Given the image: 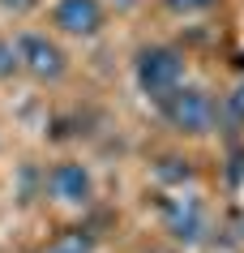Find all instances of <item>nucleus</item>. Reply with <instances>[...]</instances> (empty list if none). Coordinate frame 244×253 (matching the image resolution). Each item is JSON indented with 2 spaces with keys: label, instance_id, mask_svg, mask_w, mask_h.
<instances>
[{
  "label": "nucleus",
  "instance_id": "1a4fd4ad",
  "mask_svg": "<svg viewBox=\"0 0 244 253\" xmlns=\"http://www.w3.org/2000/svg\"><path fill=\"white\" fill-rule=\"evenodd\" d=\"M154 176H159L163 185H184V180H193V168H189V159H176V155H167V159L154 163Z\"/></svg>",
  "mask_w": 244,
  "mask_h": 253
},
{
  "label": "nucleus",
  "instance_id": "20e7f679",
  "mask_svg": "<svg viewBox=\"0 0 244 253\" xmlns=\"http://www.w3.org/2000/svg\"><path fill=\"white\" fill-rule=\"evenodd\" d=\"M43 198H52L56 206H69V211H81L95 202V172L77 159H60L43 172Z\"/></svg>",
  "mask_w": 244,
  "mask_h": 253
},
{
  "label": "nucleus",
  "instance_id": "6e6552de",
  "mask_svg": "<svg viewBox=\"0 0 244 253\" xmlns=\"http://www.w3.org/2000/svg\"><path fill=\"white\" fill-rule=\"evenodd\" d=\"M218 125H227L231 133H240V129H244V82H236L231 94L218 99Z\"/></svg>",
  "mask_w": 244,
  "mask_h": 253
},
{
  "label": "nucleus",
  "instance_id": "39448f33",
  "mask_svg": "<svg viewBox=\"0 0 244 253\" xmlns=\"http://www.w3.org/2000/svg\"><path fill=\"white\" fill-rule=\"evenodd\" d=\"M107 26L103 0H56L52 4V30L65 39H95Z\"/></svg>",
  "mask_w": 244,
  "mask_h": 253
},
{
  "label": "nucleus",
  "instance_id": "7ed1b4c3",
  "mask_svg": "<svg viewBox=\"0 0 244 253\" xmlns=\"http://www.w3.org/2000/svg\"><path fill=\"white\" fill-rule=\"evenodd\" d=\"M13 47H17V69H22L30 82H39V86H56V82L69 73L65 47H60L52 35H43V30H22L13 39Z\"/></svg>",
  "mask_w": 244,
  "mask_h": 253
},
{
  "label": "nucleus",
  "instance_id": "0eeeda50",
  "mask_svg": "<svg viewBox=\"0 0 244 253\" xmlns=\"http://www.w3.org/2000/svg\"><path fill=\"white\" fill-rule=\"evenodd\" d=\"M39 253H99V240H95V232H86V227H65V232H56Z\"/></svg>",
  "mask_w": 244,
  "mask_h": 253
},
{
  "label": "nucleus",
  "instance_id": "f03ea898",
  "mask_svg": "<svg viewBox=\"0 0 244 253\" xmlns=\"http://www.w3.org/2000/svg\"><path fill=\"white\" fill-rule=\"evenodd\" d=\"M133 82H137V90L146 94L150 103H159L163 94H172L180 82H189L184 52L167 47V43H146V47H137V56H133Z\"/></svg>",
  "mask_w": 244,
  "mask_h": 253
},
{
  "label": "nucleus",
  "instance_id": "f257e3e1",
  "mask_svg": "<svg viewBox=\"0 0 244 253\" xmlns=\"http://www.w3.org/2000/svg\"><path fill=\"white\" fill-rule=\"evenodd\" d=\"M159 116L167 120V129L180 137H210L218 129V99L197 82H180L172 94H163Z\"/></svg>",
  "mask_w": 244,
  "mask_h": 253
},
{
  "label": "nucleus",
  "instance_id": "9b49d317",
  "mask_svg": "<svg viewBox=\"0 0 244 253\" xmlns=\"http://www.w3.org/2000/svg\"><path fill=\"white\" fill-rule=\"evenodd\" d=\"M172 13H206V9H214L218 0H163Z\"/></svg>",
  "mask_w": 244,
  "mask_h": 253
},
{
  "label": "nucleus",
  "instance_id": "f8f14e48",
  "mask_svg": "<svg viewBox=\"0 0 244 253\" xmlns=\"http://www.w3.org/2000/svg\"><path fill=\"white\" fill-rule=\"evenodd\" d=\"M35 4H39V0H0V9H4V13H13V17L30 13V9H35Z\"/></svg>",
  "mask_w": 244,
  "mask_h": 253
},
{
  "label": "nucleus",
  "instance_id": "9d476101",
  "mask_svg": "<svg viewBox=\"0 0 244 253\" xmlns=\"http://www.w3.org/2000/svg\"><path fill=\"white\" fill-rule=\"evenodd\" d=\"M17 73H22V69H17V47H13V39L0 35V82L17 78Z\"/></svg>",
  "mask_w": 244,
  "mask_h": 253
},
{
  "label": "nucleus",
  "instance_id": "423d86ee",
  "mask_svg": "<svg viewBox=\"0 0 244 253\" xmlns=\"http://www.w3.org/2000/svg\"><path fill=\"white\" fill-rule=\"evenodd\" d=\"M163 227L180 245H197L206 232V211L197 198H163Z\"/></svg>",
  "mask_w": 244,
  "mask_h": 253
}]
</instances>
